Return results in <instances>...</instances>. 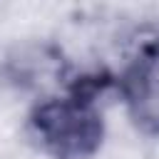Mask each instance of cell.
Here are the masks:
<instances>
[{
    "instance_id": "obj_1",
    "label": "cell",
    "mask_w": 159,
    "mask_h": 159,
    "mask_svg": "<svg viewBox=\"0 0 159 159\" xmlns=\"http://www.w3.org/2000/svg\"><path fill=\"white\" fill-rule=\"evenodd\" d=\"M27 129L35 144L52 159H89L104 142V119L97 104L70 94L35 104Z\"/></svg>"
},
{
    "instance_id": "obj_2",
    "label": "cell",
    "mask_w": 159,
    "mask_h": 159,
    "mask_svg": "<svg viewBox=\"0 0 159 159\" xmlns=\"http://www.w3.org/2000/svg\"><path fill=\"white\" fill-rule=\"evenodd\" d=\"M114 89L132 124L144 137L159 139V25L144 22L129 32Z\"/></svg>"
}]
</instances>
